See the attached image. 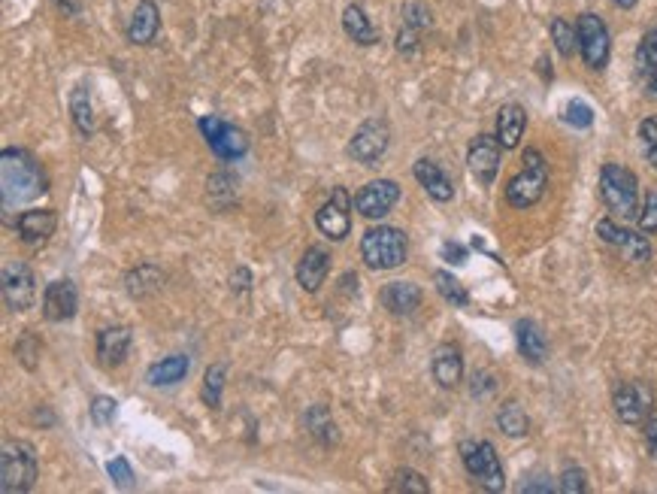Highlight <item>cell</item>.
Wrapping results in <instances>:
<instances>
[{
    "label": "cell",
    "mask_w": 657,
    "mask_h": 494,
    "mask_svg": "<svg viewBox=\"0 0 657 494\" xmlns=\"http://www.w3.org/2000/svg\"><path fill=\"white\" fill-rule=\"evenodd\" d=\"M4 207L28 204L46 191V176L40 161L25 149H4Z\"/></svg>",
    "instance_id": "cell-1"
},
{
    "label": "cell",
    "mask_w": 657,
    "mask_h": 494,
    "mask_svg": "<svg viewBox=\"0 0 657 494\" xmlns=\"http://www.w3.org/2000/svg\"><path fill=\"white\" fill-rule=\"evenodd\" d=\"M521 164L524 167L506 182V204L512 210H530L549 188V161L542 158L539 149H524Z\"/></svg>",
    "instance_id": "cell-2"
},
{
    "label": "cell",
    "mask_w": 657,
    "mask_h": 494,
    "mask_svg": "<svg viewBox=\"0 0 657 494\" xmlns=\"http://www.w3.org/2000/svg\"><path fill=\"white\" fill-rule=\"evenodd\" d=\"M600 197L615 219H636L639 216V179L624 164H615V161L603 164Z\"/></svg>",
    "instance_id": "cell-3"
},
{
    "label": "cell",
    "mask_w": 657,
    "mask_h": 494,
    "mask_svg": "<svg viewBox=\"0 0 657 494\" xmlns=\"http://www.w3.org/2000/svg\"><path fill=\"white\" fill-rule=\"evenodd\" d=\"M40 473V461L31 443L7 440L0 449V488L4 494H25L34 488Z\"/></svg>",
    "instance_id": "cell-4"
},
{
    "label": "cell",
    "mask_w": 657,
    "mask_h": 494,
    "mask_svg": "<svg viewBox=\"0 0 657 494\" xmlns=\"http://www.w3.org/2000/svg\"><path fill=\"white\" fill-rule=\"evenodd\" d=\"M361 258L370 270H394L409 258V237L394 225H376L361 237Z\"/></svg>",
    "instance_id": "cell-5"
},
{
    "label": "cell",
    "mask_w": 657,
    "mask_h": 494,
    "mask_svg": "<svg viewBox=\"0 0 657 494\" xmlns=\"http://www.w3.org/2000/svg\"><path fill=\"white\" fill-rule=\"evenodd\" d=\"M458 452H461V461H464L470 479L479 488H485L491 494L506 488V473H503V464H500V455H497L494 443H488V440H464L458 446Z\"/></svg>",
    "instance_id": "cell-6"
},
{
    "label": "cell",
    "mask_w": 657,
    "mask_h": 494,
    "mask_svg": "<svg viewBox=\"0 0 657 494\" xmlns=\"http://www.w3.org/2000/svg\"><path fill=\"white\" fill-rule=\"evenodd\" d=\"M197 128H200L206 146L222 161H240L249 152V146H252V140H249V134L243 128H237V125H231L225 119H218V116H200Z\"/></svg>",
    "instance_id": "cell-7"
},
{
    "label": "cell",
    "mask_w": 657,
    "mask_h": 494,
    "mask_svg": "<svg viewBox=\"0 0 657 494\" xmlns=\"http://www.w3.org/2000/svg\"><path fill=\"white\" fill-rule=\"evenodd\" d=\"M612 407H615V416L618 422L630 425V428H639L651 419V410H654V388L642 379H633V382H621L612 394Z\"/></svg>",
    "instance_id": "cell-8"
},
{
    "label": "cell",
    "mask_w": 657,
    "mask_h": 494,
    "mask_svg": "<svg viewBox=\"0 0 657 494\" xmlns=\"http://www.w3.org/2000/svg\"><path fill=\"white\" fill-rule=\"evenodd\" d=\"M576 31H579V55H582L585 67L606 70L609 52H612V37H609L606 22L597 13H582L576 19Z\"/></svg>",
    "instance_id": "cell-9"
},
{
    "label": "cell",
    "mask_w": 657,
    "mask_h": 494,
    "mask_svg": "<svg viewBox=\"0 0 657 494\" xmlns=\"http://www.w3.org/2000/svg\"><path fill=\"white\" fill-rule=\"evenodd\" d=\"M352 207H355V197H352L343 185H337V188L331 191V201H324V204L318 207V213H315V228H318L327 240H334V243L346 240V237L352 234Z\"/></svg>",
    "instance_id": "cell-10"
},
{
    "label": "cell",
    "mask_w": 657,
    "mask_h": 494,
    "mask_svg": "<svg viewBox=\"0 0 657 494\" xmlns=\"http://www.w3.org/2000/svg\"><path fill=\"white\" fill-rule=\"evenodd\" d=\"M388 146H391V128L382 116H373V119L361 122V128L352 134L349 155L364 167H376L385 158Z\"/></svg>",
    "instance_id": "cell-11"
},
{
    "label": "cell",
    "mask_w": 657,
    "mask_h": 494,
    "mask_svg": "<svg viewBox=\"0 0 657 494\" xmlns=\"http://www.w3.org/2000/svg\"><path fill=\"white\" fill-rule=\"evenodd\" d=\"M4 304L10 313H28L37 304V279L25 261L4 264Z\"/></svg>",
    "instance_id": "cell-12"
},
{
    "label": "cell",
    "mask_w": 657,
    "mask_h": 494,
    "mask_svg": "<svg viewBox=\"0 0 657 494\" xmlns=\"http://www.w3.org/2000/svg\"><path fill=\"white\" fill-rule=\"evenodd\" d=\"M500 158H503V146L491 134H476L467 146V167L482 188L494 185L500 173Z\"/></svg>",
    "instance_id": "cell-13"
},
{
    "label": "cell",
    "mask_w": 657,
    "mask_h": 494,
    "mask_svg": "<svg viewBox=\"0 0 657 494\" xmlns=\"http://www.w3.org/2000/svg\"><path fill=\"white\" fill-rule=\"evenodd\" d=\"M400 201V185L394 179H373L367 182L358 194H355V210L376 222V219H385Z\"/></svg>",
    "instance_id": "cell-14"
},
{
    "label": "cell",
    "mask_w": 657,
    "mask_h": 494,
    "mask_svg": "<svg viewBox=\"0 0 657 494\" xmlns=\"http://www.w3.org/2000/svg\"><path fill=\"white\" fill-rule=\"evenodd\" d=\"M597 237L606 243V246H612V249H618L627 261H633V264H645L648 258H651V243H648V237H642V234H636V231H630V228H621L615 219H600L597 222Z\"/></svg>",
    "instance_id": "cell-15"
},
{
    "label": "cell",
    "mask_w": 657,
    "mask_h": 494,
    "mask_svg": "<svg viewBox=\"0 0 657 494\" xmlns=\"http://www.w3.org/2000/svg\"><path fill=\"white\" fill-rule=\"evenodd\" d=\"M79 310V291L73 279H55L43 291V316L49 322H70Z\"/></svg>",
    "instance_id": "cell-16"
},
{
    "label": "cell",
    "mask_w": 657,
    "mask_h": 494,
    "mask_svg": "<svg viewBox=\"0 0 657 494\" xmlns=\"http://www.w3.org/2000/svg\"><path fill=\"white\" fill-rule=\"evenodd\" d=\"M131 343H134V331L128 325H113V328H103L97 334V364L103 370H113L119 364H125L128 352H131Z\"/></svg>",
    "instance_id": "cell-17"
},
{
    "label": "cell",
    "mask_w": 657,
    "mask_h": 494,
    "mask_svg": "<svg viewBox=\"0 0 657 494\" xmlns=\"http://www.w3.org/2000/svg\"><path fill=\"white\" fill-rule=\"evenodd\" d=\"M430 373L440 388H458L464 379V352L455 343H440L430 358Z\"/></svg>",
    "instance_id": "cell-18"
},
{
    "label": "cell",
    "mask_w": 657,
    "mask_h": 494,
    "mask_svg": "<svg viewBox=\"0 0 657 494\" xmlns=\"http://www.w3.org/2000/svg\"><path fill=\"white\" fill-rule=\"evenodd\" d=\"M327 273H331V252H327L324 246H309L303 252V258L297 261V270H294L297 285L309 294H315L324 285Z\"/></svg>",
    "instance_id": "cell-19"
},
{
    "label": "cell",
    "mask_w": 657,
    "mask_h": 494,
    "mask_svg": "<svg viewBox=\"0 0 657 494\" xmlns=\"http://www.w3.org/2000/svg\"><path fill=\"white\" fill-rule=\"evenodd\" d=\"M412 173H415L418 185L433 197L436 204H449L452 197H455V182L449 179V173H446L440 164H436V161H430V158H418L415 167H412Z\"/></svg>",
    "instance_id": "cell-20"
},
{
    "label": "cell",
    "mask_w": 657,
    "mask_h": 494,
    "mask_svg": "<svg viewBox=\"0 0 657 494\" xmlns=\"http://www.w3.org/2000/svg\"><path fill=\"white\" fill-rule=\"evenodd\" d=\"M515 346H518L521 358L533 367H542L545 358H549V337H545V331L533 319L515 322Z\"/></svg>",
    "instance_id": "cell-21"
},
{
    "label": "cell",
    "mask_w": 657,
    "mask_h": 494,
    "mask_svg": "<svg viewBox=\"0 0 657 494\" xmlns=\"http://www.w3.org/2000/svg\"><path fill=\"white\" fill-rule=\"evenodd\" d=\"M158 31H161V10L155 0H140L134 16H131V25H128V40L134 46H152L158 40Z\"/></svg>",
    "instance_id": "cell-22"
},
{
    "label": "cell",
    "mask_w": 657,
    "mask_h": 494,
    "mask_svg": "<svg viewBox=\"0 0 657 494\" xmlns=\"http://www.w3.org/2000/svg\"><path fill=\"white\" fill-rule=\"evenodd\" d=\"M58 228V213L55 210H25L19 219H16V231H19V240L28 243V246H37V243H46Z\"/></svg>",
    "instance_id": "cell-23"
},
{
    "label": "cell",
    "mask_w": 657,
    "mask_h": 494,
    "mask_svg": "<svg viewBox=\"0 0 657 494\" xmlns=\"http://www.w3.org/2000/svg\"><path fill=\"white\" fill-rule=\"evenodd\" d=\"M424 301V291L415 282H388L382 288V307L391 316H412Z\"/></svg>",
    "instance_id": "cell-24"
},
{
    "label": "cell",
    "mask_w": 657,
    "mask_h": 494,
    "mask_svg": "<svg viewBox=\"0 0 657 494\" xmlns=\"http://www.w3.org/2000/svg\"><path fill=\"white\" fill-rule=\"evenodd\" d=\"M161 285H164V270H161L158 264H152V261L137 264V267L128 270V276H125V291L131 294L134 301L152 298V294L161 291Z\"/></svg>",
    "instance_id": "cell-25"
},
{
    "label": "cell",
    "mask_w": 657,
    "mask_h": 494,
    "mask_svg": "<svg viewBox=\"0 0 657 494\" xmlns=\"http://www.w3.org/2000/svg\"><path fill=\"white\" fill-rule=\"evenodd\" d=\"M527 131V110L521 104H503L500 113H497V140L500 146L509 152V149H518L521 137Z\"/></svg>",
    "instance_id": "cell-26"
},
{
    "label": "cell",
    "mask_w": 657,
    "mask_h": 494,
    "mask_svg": "<svg viewBox=\"0 0 657 494\" xmlns=\"http://www.w3.org/2000/svg\"><path fill=\"white\" fill-rule=\"evenodd\" d=\"M636 76L648 97H657V28H651L636 49Z\"/></svg>",
    "instance_id": "cell-27"
},
{
    "label": "cell",
    "mask_w": 657,
    "mask_h": 494,
    "mask_svg": "<svg viewBox=\"0 0 657 494\" xmlns=\"http://www.w3.org/2000/svg\"><path fill=\"white\" fill-rule=\"evenodd\" d=\"M191 370V358L188 355H167L161 361H155L146 370V382L155 388H167V385H179Z\"/></svg>",
    "instance_id": "cell-28"
},
{
    "label": "cell",
    "mask_w": 657,
    "mask_h": 494,
    "mask_svg": "<svg viewBox=\"0 0 657 494\" xmlns=\"http://www.w3.org/2000/svg\"><path fill=\"white\" fill-rule=\"evenodd\" d=\"M343 31L349 40H355L358 46H376L379 43V31L373 28V22L367 19L364 7L358 4H349L343 10Z\"/></svg>",
    "instance_id": "cell-29"
},
{
    "label": "cell",
    "mask_w": 657,
    "mask_h": 494,
    "mask_svg": "<svg viewBox=\"0 0 657 494\" xmlns=\"http://www.w3.org/2000/svg\"><path fill=\"white\" fill-rule=\"evenodd\" d=\"M303 422H306V431H309L321 446H337V443H340L337 422L331 419V410H327V407H321V404L309 407L306 416H303Z\"/></svg>",
    "instance_id": "cell-30"
},
{
    "label": "cell",
    "mask_w": 657,
    "mask_h": 494,
    "mask_svg": "<svg viewBox=\"0 0 657 494\" xmlns=\"http://www.w3.org/2000/svg\"><path fill=\"white\" fill-rule=\"evenodd\" d=\"M70 116H73V125L82 137H91L97 122H94V107H91V88L82 82L70 91Z\"/></svg>",
    "instance_id": "cell-31"
},
{
    "label": "cell",
    "mask_w": 657,
    "mask_h": 494,
    "mask_svg": "<svg viewBox=\"0 0 657 494\" xmlns=\"http://www.w3.org/2000/svg\"><path fill=\"white\" fill-rule=\"evenodd\" d=\"M497 428L506 434V437H527L530 434V416L524 413V407L518 401H506L500 410H497Z\"/></svg>",
    "instance_id": "cell-32"
},
{
    "label": "cell",
    "mask_w": 657,
    "mask_h": 494,
    "mask_svg": "<svg viewBox=\"0 0 657 494\" xmlns=\"http://www.w3.org/2000/svg\"><path fill=\"white\" fill-rule=\"evenodd\" d=\"M433 285H436V291H440V298L446 301V304H452V307H470V291H467V285L458 279V276H452L449 270H433Z\"/></svg>",
    "instance_id": "cell-33"
},
{
    "label": "cell",
    "mask_w": 657,
    "mask_h": 494,
    "mask_svg": "<svg viewBox=\"0 0 657 494\" xmlns=\"http://www.w3.org/2000/svg\"><path fill=\"white\" fill-rule=\"evenodd\" d=\"M234 197H237V179L234 176H228V173L209 176V182H206V201H209L212 210H228Z\"/></svg>",
    "instance_id": "cell-34"
},
{
    "label": "cell",
    "mask_w": 657,
    "mask_h": 494,
    "mask_svg": "<svg viewBox=\"0 0 657 494\" xmlns=\"http://www.w3.org/2000/svg\"><path fill=\"white\" fill-rule=\"evenodd\" d=\"M225 379H228V367L225 364H209L203 373V391L200 398L209 410L222 407V391H225Z\"/></svg>",
    "instance_id": "cell-35"
},
{
    "label": "cell",
    "mask_w": 657,
    "mask_h": 494,
    "mask_svg": "<svg viewBox=\"0 0 657 494\" xmlns=\"http://www.w3.org/2000/svg\"><path fill=\"white\" fill-rule=\"evenodd\" d=\"M549 31H552L555 49H558L564 58H573V55L579 52V31H576V25H573V22H567V19L555 16V19H552V25H549Z\"/></svg>",
    "instance_id": "cell-36"
},
{
    "label": "cell",
    "mask_w": 657,
    "mask_h": 494,
    "mask_svg": "<svg viewBox=\"0 0 657 494\" xmlns=\"http://www.w3.org/2000/svg\"><path fill=\"white\" fill-rule=\"evenodd\" d=\"M388 491H394V494H427V491H430V482H427L418 470L403 467V470L394 473Z\"/></svg>",
    "instance_id": "cell-37"
},
{
    "label": "cell",
    "mask_w": 657,
    "mask_h": 494,
    "mask_svg": "<svg viewBox=\"0 0 657 494\" xmlns=\"http://www.w3.org/2000/svg\"><path fill=\"white\" fill-rule=\"evenodd\" d=\"M636 134H639V146H642L645 161H648L651 167H657V119H654V116L642 119L639 128H636Z\"/></svg>",
    "instance_id": "cell-38"
},
{
    "label": "cell",
    "mask_w": 657,
    "mask_h": 494,
    "mask_svg": "<svg viewBox=\"0 0 657 494\" xmlns=\"http://www.w3.org/2000/svg\"><path fill=\"white\" fill-rule=\"evenodd\" d=\"M106 473H109V479H113L122 491H131V488H137V476H134V467L128 464V458L125 455H119V458H113V461H106Z\"/></svg>",
    "instance_id": "cell-39"
},
{
    "label": "cell",
    "mask_w": 657,
    "mask_h": 494,
    "mask_svg": "<svg viewBox=\"0 0 657 494\" xmlns=\"http://www.w3.org/2000/svg\"><path fill=\"white\" fill-rule=\"evenodd\" d=\"M88 413H91V422L103 428V425H113L116 422L119 404L113 398H106V394H97V398L91 401V407H88Z\"/></svg>",
    "instance_id": "cell-40"
},
{
    "label": "cell",
    "mask_w": 657,
    "mask_h": 494,
    "mask_svg": "<svg viewBox=\"0 0 657 494\" xmlns=\"http://www.w3.org/2000/svg\"><path fill=\"white\" fill-rule=\"evenodd\" d=\"M40 349H43V346H40V340H37L31 331H25V334H22V340L16 343V358L22 361V367H25V370H37Z\"/></svg>",
    "instance_id": "cell-41"
},
{
    "label": "cell",
    "mask_w": 657,
    "mask_h": 494,
    "mask_svg": "<svg viewBox=\"0 0 657 494\" xmlns=\"http://www.w3.org/2000/svg\"><path fill=\"white\" fill-rule=\"evenodd\" d=\"M642 234H657V188L645 191V204L636 216Z\"/></svg>",
    "instance_id": "cell-42"
},
{
    "label": "cell",
    "mask_w": 657,
    "mask_h": 494,
    "mask_svg": "<svg viewBox=\"0 0 657 494\" xmlns=\"http://www.w3.org/2000/svg\"><path fill=\"white\" fill-rule=\"evenodd\" d=\"M497 385H500V382H497V376H494L491 370H476V373L470 376V394H473L476 401H488L491 394L497 391Z\"/></svg>",
    "instance_id": "cell-43"
},
{
    "label": "cell",
    "mask_w": 657,
    "mask_h": 494,
    "mask_svg": "<svg viewBox=\"0 0 657 494\" xmlns=\"http://www.w3.org/2000/svg\"><path fill=\"white\" fill-rule=\"evenodd\" d=\"M564 122L567 125H573V128H591L594 125V110H591V104H585V101H570L567 107H564Z\"/></svg>",
    "instance_id": "cell-44"
},
{
    "label": "cell",
    "mask_w": 657,
    "mask_h": 494,
    "mask_svg": "<svg viewBox=\"0 0 657 494\" xmlns=\"http://www.w3.org/2000/svg\"><path fill=\"white\" fill-rule=\"evenodd\" d=\"M558 491H564V494H585L588 491V473L582 467H567L558 476Z\"/></svg>",
    "instance_id": "cell-45"
},
{
    "label": "cell",
    "mask_w": 657,
    "mask_h": 494,
    "mask_svg": "<svg viewBox=\"0 0 657 494\" xmlns=\"http://www.w3.org/2000/svg\"><path fill=\"white\" fill-rule=\"evenodd\" d=\"M555 488H558L555 479L545 473H533L527 476V482H521V494H552Z\"/></svg>",
    "instance_id": "cell-46"
},
{
    "label": "cell",
    "mask_w": 657,
    "mask_h": 494,
    "mask_svg": "<svg viewBox=\"0 0 657 494\" xmlns=\"http://www.w3.org/2000/svg\"><path fill=\"white\" fill-rule=\"evenodd\" d=\"M418 43H421V31L418 28H412V25H403L400 28V34H397V52L400 55H415L418 52Z\"/></svg>",
    "instance_id": "cell-47"
},
{
    "label": "cell",
    "mask_w": 657,
    "mask_h": 494,
    "mask_svg": "<svg viewBox=\"0 0 657 494\" xmlns=\"http://www.w3.org/2000/svg\"><path fill=\"white\" fill-rule=\"evenodd\" d=\"M403 25H412V28H418V31L430 28V10H427L424 4H409V7L403 10Z\"/></svg>",
    "instance_id": "cell-48"
},
{
    "label": "cell",
    "mask_w": 657,
    "mask_h": 494,
    "mask_svg": "<svg viewBox=\"0 0 657 494\" xmlns=\"http://www.w3.org/2000/svg\"><path fill=\"white\" fill-rule=\"evenodd\" d=\"M440 255H443V261H449V264H455V267H464L467 258H470L467 246H461L458 240H446L443 249H440Z\"/></svg>",
    "instance_id": "cell-49"
},
{
    "label": "cell",
    "mask_w": 657,
    "mask_h": 494,
    "mask_svg": "<svg viewBox=\"0 0 657 494\" xmlns=\"http://www.w3.org/2000/svg\"><path fill=\"white\" fill-rule=\"evenodd\" d=\"M645 446H648V455L657 461V416L645 422Z\"/></svg>",
    "instance_id": "cell-50"
},
{
    "label": "cell",
    "mask_w": 657,
    "mask_h": 494,
    "mask_svg": "<svg viewBox=\"0 0 657 494\" xmlns=\"http://www.w3.org/2000/svg\"><path fill=\"white\" fill-rule=\"evenodd\" d=\"M249 285H252V273L246 267H237L234 276H231V288L234 291H249Z\"/></svg>",
    "instance_id": "cell-51"
},
{
    "label": "cell",
    "mask_w": 657,
    "mask_h": 494,
    "mask_svg": "<svg viewBox=\"0 0 657 494\" xmlns=\"http://www.w3.org/2000/svg\"><path fill=\"white\" fill-rule=\"evenodd\" d=\"M639 4V0H612V7H618V10H633Z\"/></svg>",
    "instance_id": "cell-52"
}]
</instances>
